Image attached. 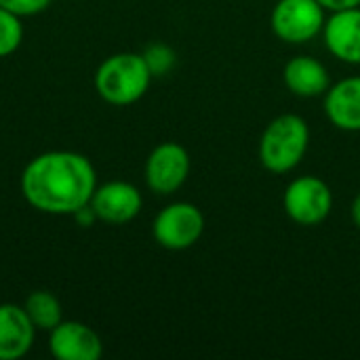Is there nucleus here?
<instances>
[{
    "instance_id": "6ab92c4d",
    "label": "nucleus",
    "mask_w": 360,
    "mask_h": 360,
    "mask_svg": "<svg viewBox=\"0 0 360 360\" xmlns=\"http://www.w3.org/2000/svg\"><path fill=\"white\" fill-rule=\"evenodd\" d=\"M327 13L331 11H342V8H354L360 6V0H319Z\"/></svg>"
},
{
    "instance_id": "1a4fd4ad",
    "label": "nucleus",
    "mask_w": 360,
    "mask_h": 360,
    "mask_svg": "<svg viewBox=\"0 0 360 360\" xmlns=\"http://www.w3.org/2000/svg\"><path fill=\"white\" fill-rule=\"evenodd\" d=\"M49 352L57 360H99L103 342L93 327L80 321H61L49 331Z\"/></svg>"
},
{
    "instance_id": "f257e3e1",
    "label": "nucleus",
    "mask_w": 360,
    "mask_h": 360,
    "mask_svg": "<svg viewBox=\"0 0 360 360\" xmlns=\"http://www.w3.org/2000/svg\"><path fill=\"white\" fill-rule=\"evenodd\" d=\"M19 186L32 209L46 215H72L89 205L97 188V173L84 154L51 150L25 165Z\"/></svg>"
},
{
    "instance_id": "f03ea898",
    "label": "nucleus",
    "mask_w": 360,
    "mask_h": 360,
    "mask_svg": "<svg viewBox=\"0 0 360 360\" xmlns=\"http://www.w3.org/2000/svg\"><path fill=\"white\" fill-rule=\"evenodd\" d=\"M310 148V124L300 114H281L272 118L257 143L262 167L272 175L295 171Z\"/></svg>"
},
{
    "instance_id": "4468645a",
    "label": "nucleus",
    "mask_w": 360,
    "mask_h": 360,
    "mask_svg": "<svg viewBox=\"0 0 360 360\" xmlns=\"http://www.w3.org/2000/svg\"><path fill=\"white\" fill-rule=\"evenodd\" d=\"M23 310L30 316L36 331H46L49 333L63 321L61 302L51 291H42V289L32 291L23 302Z\"/></svg>"
},
{
    "instance_id": "9b49d317",
    "label": "nucleus",
    "mask_w": 360,
    "mask_h": 360,
    "mask_svg": "<svg viewBox=\"0 0 360 360\" xmlns=\"http://www.w3.org/2000/svg\"><path fill=\"white\" fill-rule=\"evenodd\" d=\"M327 120L344 133H360V76H346L331 82L323 95Z\"/></svg>"
},
{
    "instance_id": "f8f14e48",
    "label": "nucleus",
    "mask_w": 360,
    "mask_h": 360,
    "mask_svg": "<svg viewBox=\"0 0 360 360\" xmlns=\"http://www.w3.org/2000/svg\"><path fill=\"white\" fill-rule=\"evenodd\" d=\"M283 82L289 93L312 99L327 93L331 86V74L321 59L310 55H295L283 68Z\"/></svg>"
},
{
    "instance_id": "dca6fc26",
    "label": "nucleus",
    "mask_w": 360,
    "mask_h": 360,
    "mask_svg": "<svg viewBox=\"0 0 360 360\" xmlns=\"http://www.w3.org/2000/svg\"><path fill=\"white\" fill-rule=\"evenodd\" d=\"M141 55H143L146 65L152 72V76H167L177 65V53H175V49L169 46V44H165V42H152V44H148Z\"/></svg>"
},
{
    "instance_id": "2eb2a0df",
    "label": "nucleus",
    "mask_w": 360,
    "mask_h": 360,
    "mask_svg": "<svg viewBox=\"0 0 360 360\" xmlns=\"http://www.w3.org/2000/svg\"><path fill=\"white\" fill-rule=\"evenodd\" d=\"M23 42V23L21 17L0 6V57L13 55Z\"/></svg>"
},
{
    "instance_id": "aec40b11",
    "label": "nucleus",
    "mask_w": 360,
    "mask_h": 360,
    "mask_svg": "<svg viewBox=\"0 0 360 360\" xmlns=\"http://www.w3.org/2000/svg\"><path fill=\"white\" fill-rule=\"evenodd\" d=\"M350 217H352V224L360 230V192L354 196L352 200V207H350Z\"/></svg>"
},
{
    "instance_id": "a211bd4d",
    "label": "nucleus",
    "mask_w": 360,
    "mask_h": 360,
    "mask_svg": "<svg viewBox=\"0 0 360 360\" xmlns=\"http://www.w3.org/2000/svg\"><path fill=\"white\" fill-rule=\"evenodd\" d=\"M72 217H74V219H76V224H78V226H82V228H91L95 221H99L91 205H84V207H80L76 213H72Z\"/></svg>"
},
{
    "instance_id": "20e7f679",
    "label": "nucleus",
    "mask_w": 360,
    "mask_h": 360,
    "mask_svg": "<svg viewBox=\"0 0 360 360\" xmlns=\"http://www.w3.org/2000/svg\"><path fill=\"white\" fill-rule=\"evenodd\" d=\"M283 209L297 226H321L333 211L331 186L319 175H300L287 184L283 192Z\"/></svg>"
},
{
    "instance_id": "7ed1b4c3",
    "label": "nucleus",
    "mask_w": 360,
    "mask_h": 360,
    "mask_svg": "<svg viewBox=\"0 0 360 360\" xmlns=\"http://www.w3.org/2000/svg\"><path fill=\"white\" fill-rule=\"evenodd\" d=\"M152 78L141 53H116L99 63L93 84L105 103L122 108L137 103L148 93Z\"/></svg>"
},
{
    "instance_id": "39448f33",
    "label": "nucleus",
    "mask_w": 360,
    "mask_h": 360,
    "mask_svg": "<svg viewBox=\"0 0 360 360\" xmlns=\"http://www.w3.org/2000/svg\"><path fill=\"white\" fill-rule=\"evenodd\" d=\"M205 234V215L194 202L177 200L162 207L152 221L154 240L167 251H186Z\"/></svg>"
},
{
    "instance_id": "f3484780",
    "label": "nucleus",
    "mask_w": 360,
    "mask_h": 360,
    "mask_svg": "<svg viewBox=\"0 0 360 360\" xmlns=\"http://www.w3.org/2000/svg\"><path fill=\"white\" fill-rule=\"evenodd\" d=\"M53 0H0V6L8 8L19 17H32L51 6Z\"/></svg>"
},
{
    "instance_id": "0eeeda50",
    "label": "nucleus",
    "mask_w": 360,
    "mask_h": 360,
    "mask_svg": "<svg viewBox=\"0 0 360 360\" xmlns=\"http://www.w3.org/2000/svg\"><path fill=\"white\" fill-rule=\"evenodd\" d=\"M190 171L192 158L188 150L177 141H162L148 154L143 177L154 194L171 196L188 181Z\"/></svg>"
},
{
    "instance_id": "6e6552de",
    "label": "nucleus",
    "mask_w": 360,
    "mask_h": 360,
    "mask_svg": "<svg viewBox=\"0 0 360 360\" xmlns=\"http://www.w3.org/2000/svg\"><path fill=\"white\" fill-rule=\"evenodd\" d=\"M89 205L99 221L110 226H124L133 221L143 209V196L137 186L114 179L95 188Z\"/></svg>"
},
{
    "instance_id": "9d476101",
    "label": "nucleus",
    "mask_w": 360,
    "mask_h": 360,
    "mask_svg": "<svg viewBox=\"0 0 360 360\" xmlns=\"http://www.w3.org/2000/svg\"><path fill=\"white\" fill-rule=\"evenodd\" d=\"M321 36L338 61L360 65V6L327 13Z\"/></svg>"
},
{
    "instance_id": "423d86ee",
    "label": "nucleus",
    "mask_w": 360,
    "mask_h": 360,
    "mask_svg": "<svg viewBox=\"0 0 360 360\" xmlns=\"http://www.w3.org/2000/svg\"><path fill=\"white\" fill-rule=\"evenodd\" d=\"M327 11L319 0H278L270 13L274 36L287 44H306L321 36Z\"/></svg>"
},
{
    "instance_id": "ddd939ff",
    "label": "nucleus",
    "mask_w": 360,
    "mask_h": 360,
    "mask_svg": "<svg viewBox=\"0 0 360 360\" xmlns=\"http://www.w3.org/2000/svg\"><path fill=\"white\" fill-rule=\"evenodd\" d=\"M36 340V327L23 306L0 304V360L23 359Z\"/></svg>"
}]
</instances>
